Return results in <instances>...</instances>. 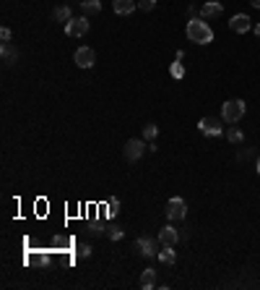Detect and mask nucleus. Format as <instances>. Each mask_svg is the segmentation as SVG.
Segmentation results:
<instances>
[{
	"label": "nucleus",
	"mask_w": 260,
	"mask_h": 290,
	"mask_svg": "<svg viewBox=\"0 0 260 290\" xmlns=\"http://www.w3.org/2000/svg\"><path fill=\"white\" fill-rule=\"evenodd\" d=\"M89 32V19L86 16H81V19H70L65 24V34L68 37H83V34Z\"/></svg>",
	"instance_id": "obj_6"
},
{
	"label": "nucleus",
	"mask_w": 260,
	"mask_h": 290,
	"mask_svg": "<svg viewBox=\"0 0 260 290\" xmlns=\"http://www.w3.org/2000/svg\"><path fill=\"white\" fill-rule=\"evenodd\" d=\"M154 285H156V269L148 267V269L141 272V288H143V290H151Z\"/></svg>",
	"instance_id": "obj_15"
},
{
	"label": "nucleus",
	"mask_w": 260,
	"mask_h": 290,
	"mask_svg": "<svg viewBox=\"0 0 260 290\" xmlns=\"http://www.w3.org/2000/svg\"><path fill=\"white\" fill-rule=\"evenodd\" d=\"M185 34L188 40L195 44H211L213 42V29L206 24V19H190L188 26H185Z\"/></svg>",
	"instance_id": "obj_1"
},
{
	"label": "nucleus",
	"mask_w": 260,
	"mask_h": 290,
	"mask_svg": "<svg viewBox=\"0 0 260 290\" xmlns=\"http://www.w3.org/2000/svg\"><path fill=\"white\" fill-rule=\"evenodd\" d=\"M229 29L231 32H237V34H245L253 29V21L247 19L245 13H237V16H231V21H229Z\"/></svg>",
	"instance_id": "obj_9"
},
{
	"label": "nucleus",
	"mask_w": 260,
	"mask_h": 290,
	"mask_svg": "<svg viewBox=\"0 0 260 290\" xmlns=\"http://www.w3.org/2000/svg\"><path fill=\"white\" fill-rule=\"evenodd\" d=\"M117 209H120V202L117 199H109V214H117Z\"/></svg>",
	"instance_id": "obj_27"
},
{
	"label": "nucleus",
	"mask_w": 260,
	"mask_h": 290,
	"mask_svg": "<svg viewBox=\"0 0 260 290\" xmlns=\"http://www.w3.org/2000/svg\"><path fill=\"white\" fill-rule=\"evenodd\" d=\"M138 5H141V11H154V8H156V0H141V3H138Z\"/></svg>",
	"instance_id": "obj_24"
},
{
	"label": "nucleus",
	"mask_w": 260,
	"mask_h": 290,
	"mask_svg": "<svg viewBox=\"0 0 260 290\" xmlns=\"http://www.w3.org/2000/svg\"><path fill=\"white\" fill-rule=\"evenodd\" d=\"M89 233H91V235H101V233H104V225H101V222H99V225H97V222L89 225Z\"/></svg>",
	"instance_id": "obj_25"
},
{
	"label": "nucleus",
	"mask_w": 260,
	"mask_h": 290,
	"mask_svg": "<svg viewBox=\"0 0 260 290\" xmlns=\"http://www.w3.org/2000/svg\"><path fill=\"white\" fill-rule=\"evenodd\" d=\"M76 253H78V259H89L91 256V246H89V243H81Z\"/></svg>",
	"instance_id": "obj_22"
},
{
	"label": "nucleus",
	"mask_w": 260,
	"mask_h": 290,
	"mask_svg": "<svg viewBox=\"0 0 260 290\" xmlns=\"http://www.w3.org/2000/svg\"><path fill=\"white\" fill-rule=\"evenodd\" d=\"M73 60L78 63V68H91L97 63V52L91 50V47H78L76 55H73Z\"/></svg>",
	"instance_id": "obj_8"
},
{
	"label": "nucleus",
	"mask_w": 260,
	"mask_h": 290,
	"mask_svg": "<svg viewBox=\"0 0 260 290\" xmlns=\"http://www.w3.org/2000/svg\"><path fill=\"white\" fill-rule=\"evenodd\" d=\"M221 11H224V5H221L219 0L203 3V8H200V19H216V16H221Z\"/></svg>",
	"instance_id": "obj_11"
},
{
	"label": "nucleus",
	"mask_w": 260,
	"mask_h": 290,
	"mask_svg": "<svg viewBox=\"0 0 260 290\" xmlns=\"http://www.w3.org/2000/svg\"><path fill=\"white\" fill-rule=\"evenodd\" d=\"M185 214H188V204H185V199L182 196H172L169 202H166V220L180 222V220H185Z\"/></svg>",
	"instance_id": "obj_3"
},
{
	"label": "nucleus",
	"mask_w": 260,
	"mask_h": 290,
	"mask_svg": "<svg viewBox=\"0 0 260 290\" xmlns=\"http://www.w3.org/2000/svg\"><path fill=\"white\" fill-rule=\"evenodd\" d=\"M227 139H229L231 144H242V141H245V133L239 131V128H229V131H227Z\"/></svg>",
	"instance_id": "obj_18"
},
{
	"label": "nucleus",
	"mask_w": 260,
	"mask_h": 290,
	"mask_svg": "<svg viewBox=\"0 0 260 290\" xmlns=\"http://www.w3.org/2000/svg\"><path fill=\"white\" fill-rule=\"evenodd\" d=\"M169 74H172L174 79H182V76H185V66H182V60H177V63H172V68H169Z\"/></svg>",
	"instance_id": "obj_20"
},
{
	"label": "nucleus",
	"mask_w": 260,
	"mask_h": 290,
	"mask_svg": "<svg viewBox=\"0 0 260 290\" xmlns=\"http://www.w3.org/2000/svg\"><path fill=\"white\" fill-rule=\"evenodd\" d=\"M32 264H36V267H47L50 264V253H34V256H32Z\"/></svg>",
	"instance_id": "obj_19"
},
{
	"label": "nucleus",
	"mask_w": 260,
	"mask_h": 290,
	"mask_svg": "<svg viewBox=\"0 0 260 290\" xmlns=\"http://www.w3.org/2000/svg\"><path fill=\"white\" fill-rule=\"evenodd\" d=\"M109 238H112V241H120V238H123V235H125V230L123 228H109Z\"/></svg>",
	"instance_id": "obj_23"
},
{
	"label": "nucleus",
	"mask_w": 260,
	"mask_h": 290,
	"mask_svg": "<svg viewBox=\"0 0 260 290\" xmlns=\"http://www.w3.org/2000/svg\"><path fill=\"white\" fill-rule=\"evenodd\" d=\"M0 40H3V42H11V29H8V26H3V29H0Z\"/></svg>",
	"instance_id": "obj_26"
},
{
	"label": "nucleus",
	"mask_w": 260,
	"mask_h": 290,
	"mask_svg": "<svg viewBox=\"0 0 260 290\" xmlns=\"http://www.w3.org/2000/svg\"><path fill=\"white\" fill-rule=\"evenodd\" d=\"M156 133H159V128H156L154 123H148L146 128H143V136H146V141H154V139H156Z\"/></svg>",
	"instance_id": "obj_21"
},
{
	"label": "nucleus",
	"mask_w": 260,
	"mask_h": 290,
	"mask_svg": "<svg viewBox=\"0 0 260 290\" xmlns=\"http://www.w3.org/2000/svg\"><path fill=\"white\" fill-rule=\"evenodd\" d=\"M198 128L206 136H221V133H224V125H221L219 118H200Z\"/></svg>",
	"instance_id": "obj_7"
},
{
	"label": "nucleus",
	"mask_w": 260,
	"mask_h": 290,
	"mask_svg": "<svg viewBox=\"0 0 260 290\" xmlns=\"http://www.w3.org/2000/svg\"><path fill=\"white\" fill-rule=\"evenodd\" d=\"M52 19H55V21H60V24H68V21L73 19V13H70V8H68V5H58V8L52 11Z\"/></svg>",
	"instance_id": "obj_17"
},
{
	"label": "nucleus",
	"mask_w": 260,
	"mask_h": 290,
	"mask_svg": "<svg viewBox=\"0 0 260 290\" xmlns=\"http://www.w3.org/2000/svg\"><path fill=\"white\" fill-rule=\"evenodd\" d=\"M258 173H260V157H258Z\"/></svg>",
	"instance_id": "obj_30"
},
{
	"label": "nucleus",
	"mask_w": 260,
	"mask_h": 290,
	"mask_svg": "<svg viewBox=\"0 0 260 290\" xmlns=\"http://www.w3.org/2000/svg\"><path fill=\"white\" fill-rule=\"evenodd\" d=\"M112 8H115V13H120V16H130L138 8V3L135 0H115Z\"/></svg>",
	"instance_id": "obj_13"
},
{
	"label": "nucleus",
	"mask_w": 260,
	"mask_h": 290,
	"mask_svg": "<svg viewBox=\"0 0 260 290\" xmlns=\"http://www.w3.org/2000/svg\"><path fill=\"white\" fill-rule=\"evenodd\" d=\"M177 241H180V233L172 228V225H164V228L159 230V243L162 246H177Z\"/></svg>",
	"instance_id": "obj_10"
},
{
	"label": "nucleus",
	"mask_w": 260,
	"mask_h": 290,
	"mask_svg": "<svg viewBox=\"0 0 260 290\" xmlns=\"http://www.w3.org/2000/svg\"><path fill=\"white\" fill-rule=\"evenodd\" d=\"M143 149H146V144L141 139H128L125 147H123V155H125L128 162H138L143 157Z\"/></svg>",
	"instance_id": "obj_5"
},
{
	"label": "nucleus",
	"mask_w": 260,
	"mask_h": 290,
	"mask_svg": "<svg viewBox=\"0 0 260 290\" xmlns=\"http://www.w3.org/2000/svg\"><path fill=\"white\" fill-rule=\"evenodd\" d=\"M255 34H258V37H260V24H258V26H255Z\"/></svg>",
	"instance_id": "obj_29"
},
{
	"label": "nucleus",
	"mask_w": 260,
	"mask_h": 290,
	"mask_svg": "<svg viewBox=\"0 0 260 290\" xmlns=\"http://www.w3.org/2000/svg\"><path fill=\"white\" fill-rule=\"evenodd\" d=\"M101 11V0H81V13L86 16H97Z\"/></svg>",
	"instance_id": "obj_14"
},
{
	"label": "nucleus",
	"mask_w": 260,
	"mask_h": 290,
	"mask_svg": "<svg viewBox=\"0 0 260 290\" xmlns=\"http://www.w3.org/2000/svg\"><path fill=\"white\" fill-rule=\"evenodd\" d=\"M247 113V105L245 99H229V102L221 105V118H224V123H239Z\"/></svg>",
	"instance_id": "obj_2"
},
{
	"label": "nucleus",
	"mask_w": 260,
	"mask_h": 290,
	"mask_svg": "<svg viewBox=\"0 0 260 290\" xmlns=\"http://www.w3.org/2000/svg\"><path fill=\"white\" fill-rule=\"evenodd\" d=\"M0 58H3V63L11 66V63L18 60V47H16L13 42H3V47H0Z\"/></svg>",
	"instance_id": "obj_12"
},
{
	"label": "nucleus",
	"mask_w": 260,
	"mask_h": 290,
	"mask_svg": "<svg viewBox=\"0 0 260 290\" xmlns=\"http://www.w3.org/2000/svg\"><path fill=\"white\" fill-rule=\"evenodd\" d=\"M159 261H162V264H166V267H172L174 261H177V253H174V246H164V249L159 251Z\"/></svg>",
	"instance_id": "obj_16"
},
{
	"label": "nucleus",
	"mask_w": 260,
	"mask_h": 290,
	"mask_svg": "<svg viewBox=\"0 0 260 290\" xmlns=\"http://www.w3.org/2000/svg\"><path fill=\"white\" fill-rule=\"evenodd\" d=\"M250 5H253V8H260V0H250Z\"/></svg>",
	"instance_id": "obj_28"
},
{
	"label": "nucleus",
	"mask_w": 260,
	"mask_h": 290,
	"mask_svg": "<svg viewBox=\"0 0 260 290\" xmlns=\"http://www.w3.org/2000/svg\"><path fill=\"white\" fill-rule=\"evenodd\" d=\"M159 235L156 238H148V235H143V238H138L135 241V249H138V253L141 256H146V259H151V256H159Z\"/></svg>",
	"instance_id": "obj_4"
}]
</instances>
